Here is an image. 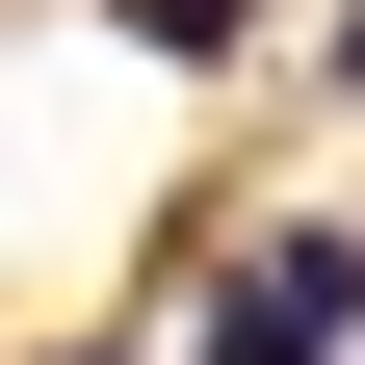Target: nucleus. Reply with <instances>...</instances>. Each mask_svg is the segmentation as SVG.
Masks as SVG:
<instances>
[{"instance_id":"f257e3e1","label":"nucleus","mask_w":365,"mask_h":365,"mask_svg":"<svg viewBox=\"0 0 365 365\" xmlns=\"http://www.w3.org/2000/svg\"><path fill=\"white\" fill-rule=\"evenodd\" d=\"M209 365H365V235H313V209H287V235L209 287Z\"/></svg>"},{"instance_id":"f03ea898","label":"nucleus","mask_w":365,"mask_h":365,"mask_svg":"<svg viewBox=\"0 0 365 365\" xmlns=\"http://www.w3.org/2000/svg\"><path fill=\"white\" fill-rule=\"evenodd\" d=\"M105 26H130V53H235L261 0H105Z\"/></svg>"},{"instance_id":"7ed1b4c3","label":"nucleus","mask_w":365,"mask_h":365,"mask_svg":"<svg viewBox=\"0 0 365 365\" xmlns=\"http://www.w3.org/2000/svg\"><path fill=\"white\" fill-rule=\"evenodd\" d=\"M339 78H365V26H339Z\"/></svg>"}]
</instances>
